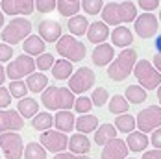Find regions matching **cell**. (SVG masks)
<instances>
[{
  "label": "cell",
  "instance_id": "55",
  "mask_svg": "<svg viewBox=\"0 0 161 159\" xmlns=\"http://www.w3.org/2000/svg\"><path fill=\"white\" fill-rule=\"evenodd\" d=\"M130 159H135V157H130Z\"/></svg>",
  "mask_w": 161,
  "mask_h": 159
},
{
  "label": "cell",
  "instance_id": "14",
  "mask_svg": "<svg viewBox=\"0 0 161 159\" xmlns=\"http://www.w3.org/2000/svg\"><path fill=\"white\" fill-rule=\"evenodd\" d=\"M24 126V118L19 115V111L13 109H2L0 111V133H8V131H17Z\"/></svg>",
  "mask_w": 161,
  "mask_h": 159
},
{
  "label": "cell",
  "instance_id": "26",
  "mask_svg": "<svg viewBox=\"0 0 161 159\" xmlns=\"http://www.w3.org/2000/svg\"><path fill=\"white\" fill-rule=\"evenodd\" d=\"M17 109H19V115H20L22 118H30V117H35V115H37V111H39V104H37L33 98L26 96V98L19 100Z\"/></svg>",
  "mask_w": 161,
  "mask_h": 159
},
{
  "label": "cell",
  "instance_id": "10",
  "mask_svg": "<svg viewBox=\"0 0 161 159\" xmlns=\"http://www.w3.org/2000/svg\"><path fill=\"white\" fill-rule=\"evenodd\" d=\"M33 70H35V61H33L30 56L22 54V56L15 58L11 63L8 65L6 74H8V78H9V80L17 81V80L24 78V76H30V74H33Z\"/></svg>",
  "mask_w": 161,
  "mask_h": 159
},
{
  "label": "cell",
  "instance_id": "31",
  "mask_svg": "<svg viewBox=\"0 0 161 159\" xmlns=\"http://www.w3.org/2000/svg\"><path fill=\"white\" fill-rule=\"evenodd\" d=\"M80 8L81 4L78 0H58V4H56V9L63 17H76Z\"/></svg>",
  "mask_w": 161,
  "mask_h": 159
},
{
  "label": "cell",
  "instance_id": "5",
  "mask_svg": "<svg viewBox=\"0 0 161 159\" xmlns=\"http://www.w3.org/2000/svg\"><path fill=\"white\" fill-rule=\"evenodd\" d=\"M32 35V22L28 20V19H24V17H17L13 20H9V24L2 30V41L6 43V45H17V43H20L22 39L26 41L28 37Z\"/></svg>",
  "mask_w": 161,
  "mask_h": 159
},
{
  "label": "cell",
  "instance_id": "16",
  "mask_svg": "<svg viewBox=\"0 0 161 159\" xmlns=\"http://www.w3.org/2000/svg\"><path fill=\"white\" fill-rule=\"evenodd\" d=\"M39 33H41V39L43 41H48V43H58L59 37H61V24L56 22V20H41L39 22Z\"/></svg>",
  "mask_w": 161,
  "mask_h": 159
},
{
  "label": "cell",
  "instance_id": "52",
  "mask_svg": "<svg viewBox=\"0 0 161 159\" xmlns=\"http://www.w3.org/2000/svg\"><path fill=\"white\" fill-rule=\"evenodd\" d=\"M2 26H4V13L0 11V28H2Z\"/></svg>",
  "mask_w": 161,
  "mask_h": 159
},
{
  "label": "cell",
  "instance_id": "45",
  "mask_svg": "<svg viewBox=\"0 0 161 159\" xmlns=\"http://www.w3.org/2000/svg\"><path fill=\"white\" fill-rule=\"evenodd\" d=\"M150 143L154 144V148H156V150H161V128H158L156 131H152Z\"/></svg>",
  "mask_w": 161,
  "mask_h": 159
},
{
  "label": "cell",
  "instance_id": "27",
  "mask_svg": "<svg viewBox=\"0 0 161 159\" xmlns=\"http://www.w3.org/2000/svg\"><path fill=\"white\" fill-rule=\"evenodd\" d=\"M26 87L32 93H41V91H45L48 87V78L45 74H41V72H33L26 80Z\"/></svg>",
  "mask_w": 161,
  "mask_h": 159
},
{
  "label": "cell",
  "instance_id": "46",
  "mask_svg": "<svg viewBox=\"0 0 161 159\" xmlns=\"http://www.w3.org/2000/svg\"><path fill=\"white\" fill-rule=\"evenodd\" d=\"M143 159H161V150H148L143 154Z\"/></svg>",
  "mask_w": 161,
  "mask_h": 159
},
{
  "label": "cell",
  "instance_id": "9",
  "mask_svg": "<svg viewBox=\"0 0 161 159\" xmlns=\"http://www.w3.org/2000/svg\"><path fill=\"white\" fill-rule=\"evenodd\" d=\"M0 150L6 154L8 159H20L24 152V144L22 137L15 131H8V133H0Z\"/></svg>",
  "mask_w": 161,
  "mask_h": 159
},
{
  "label": "cell",
  "instance_id": "34",
  "mask_svg": "<svg viewBox=\"0 0 161 159\" xmlns=\"http://www.w3.org/2000/svg\"><path fill=\"white\" fill-rule=\"evenodd\" d=\"M128 100L122 95H115L109 100V113H113V115H124V113H128Z\"/></svg>",
  "mask_w": 161,
  "mask_h": 159
},
{
  "label": "cell",
  "instance_id": "53",
  "mask_svg": "<svg viewBox=\"0 0 161 159\" xmlns=\"http://www.w3.org/2000/svg\"><path fill=\"white\" fill-rule=\"evenodd\" d=\"M74 159H89L87 156H74Z\"/></svg>",
  "mask_w": 161,
  "mask_h": 159
},
{
  "label": "cell",
  "instance_id": "36",
  "mask_svg": "<svg viewBox=\"0 0 161 159\" xmlns=\"http://www.w3.org/2000/svg\"><path fill=\"white\" fill-rule=\"evenodd\" d=\"M9 95L19 98V100H22V98H26L28 95V87H26V83L24 81H20V80H17V81H11L9 83Z\"/></svg>",
  "mask_w": 161,
  "mask_h": 159
},
{
  "label": "cell",
  "instance_id": "43",
  "mask_svg": "<svg viewBox=\"0 0 161 159\" xmlns=\"http://www.w3.org/2000/svg\"><path fill=\"white\" fill-rule=\"evenodd\" d=\"M11 58H13V48L9 47V45H6V43H2L0 45V63L9 61Z\"/></svg>",
  "mask_w": 161,
  "mask_h": 159
},
{
  "label": "cell",
  "instance_id": "11",
  "mask_svg": "<svg viewBox=\"0 0 161 159\" xmlns=\"http://www.w3.org/2000/svg\"><path fill=\"white\" fill-rule=\"evenodd\" d=\"M41 146L45 148V150H48L52 154H61L65 148L69 146V137L61 133V131H58V129H48V131H43L41 133Z\"/></svg>",
  "mask_w": 161,
  "mask_h": 159
},
{
  "label": "cell",
  "instance_id": "32",
  "mask_svg": "<svg viewBox=\"0 0 161 159\" xmlns=\"http://www.w3.org/2000/svg\"><path fill=\"white\" fill-rule=\"evenodd\" d=\"M124 98L128 100L130 104H143L146 100V91L141 87V85H128L126 91H124Z\"/></svg>",
  "mask_w": 161,
  "mask_h": 159
},
{
  "label": "cell",
  "instance_id": "8",
  "mask_svg": "<svg viewBox=\"0 0 161 159\" xmlns=\"http://www.w3.org/2000/svg\"><path fill=\"white\" fill-rule=\"evenodd\" d=\"M95 80H97L95 72L89 67H81L76 72H72V76L69 78V89L72 95H83L95 85Z\"/></svg>",
  "mask_w": 161,
  "mask_h": 159
},
{
  "label": "cell",
  "instance_id": "28",
  "mask_svg": "<svg viewBox=\"0 0 161 159\" xmlns=\"http://www.w3.org/2000/svg\"><path fill=\"white\" fill-rule=\"evenodd\" d=\"M72 70H74V67L67 59H58V61H54V67H52V74L56 80H69L72 76Z\"/></svg>",
  "mask_w": 161,
  "mask_h": 159
},
{
  "label": "cell",
  "instance_id": "12",
  "mask_svg": "<svg viewBox=\"0 0 161 159\" xmlns=\"http://www.w3.org/2000/svg\"><path fill=\"white\" fill-rule=\"evenodd\" d=\"M135 33L141 37V39H150L158 33V28H159V22H158V17H154L152 13H143L139 15L135 20Z\"/></svg>",
  "mask_w": 161,
  "mask_h": 159
},
{
  "label": "cell",
  "instance_id": "38",
  "mask_svg": "<svg viewBox=\"0 0 161 159\" xmlns=\"http://www.w3.org/2000/svg\"><path fill=\"white\" fill-rule=\"evenodd\" d=\"M80 4L83 8V11L89 13V15H97L98 11L104 9V2H100V0H83Z\"/></svg>",
  "mask_w": 161,
  "mask_h": 159
},
{
  "label": "cell",
  "instance_id": "54",
  "mask_svg": "<svg viewBox=\"0 0 161 159\" xmlns=\"http://www.w3.org/2000/svg\"><path fill=\"white\" fill-rule=\"evenodd\" d=\"M159 20H161V11H159Z\"/></svg>",
  "mask_w": 161,
  "mask_h": 159
},
{
  "label": "cell",
  "instance_id": "42",
  "mask_svg": "<svg viewBox=\"0 0 161 159\" xmlns=\"http://www.w3.org/2000/svg\"><path fill=\"white\" fill-rule=\"evenodd\" d=\"M135 6H139L141 9H145L146 13H150V11L158 9V6H159V0H139Z\"/></svg>",
  "mask_w": 161,
  "mask_h": 159
},
{
  "label": "cell",
  "instance_id": "24",
  "mask_svg": "<svg viewBox=\"0 0 161 159\" xmlns=\"http://www.w3.org/2000/svg\"><path fill=\"white\" fill-rule=\"evenodd\" d=\"M24 52H26V56H41V54H45V50H47V47H45V41L39 37V35H30L26 41H24V48H22Z\"/></svg>",
  "mask_w": 161,
  "mask_h": 159
},
{
  "label": "cell",
  "instance_id": "2",
  "mask_svg": "<svg viewBox=\"0 0 161 159\" xmlns=\"http://www.w3.org/2000/svg\"><path fill=\"white\" fill-rule=\"evenodd\" d=\"M74 95L70 93L69 87H47L41 95V104L47 109H58V111H69L74 107Z\"/></svg>",
  "mask_w": 161,
  "mask_h": 159
},
{
  "label": "cell",
  "instance_id": "25",
  "mask_svg": "<svg viewBox=\"0 0 161 159\" xmlns=\"http://www.w3.org/2000/svg\"><path fill=\"white\" fill-rule=\"evenodd\" d=\"M74 128L80 131V133H91V131H97L98 129V118L95 117V115H80L78 118H76V124H74Z\"/></svg>",
  "mask_w": 161,
  "mask_h": 159
},
{
  "label": "cell",
  "instance_id": "21",
  "mask_svg": "<svg viewBox=\"0 0 161 159\" xmlns=\"http://www.w3.org/2000/svg\"><path fill=\"white\" fill-rule=\"evenodd\" d=\"M74 124H76V118L70 111H58L56 117H54V126L58 131L61 133H69L74 129Z\"/></svg>",
  "mask_w": 161,
  "mask_h": 159
},
{
  "label": "cell",
  "instance_id": "49",
  "mask_svg": "<svg viewBox=\"0 0 161 159\" xmlns=\"http://www.w3.org/2000/svg\"><path fill=\"white\" fill-rule=\"evenodd\" d=\"M154 47H156V50H158V54L161 56V35H158V37H156V43H154Z\"/></svg>",
  "mask_w": 161,
  "mask_h": 159
},
{
  "label": "cell",
  "instance_id": "15",
  "mask_svg": "<svg viewBox=\"0 0 161 159\" xmlns=\"http://www.w3.org/2000/svg\"><path fill=\"white\" fill-rule=\"evenodd\" d=\"M102 159H126L128 156V146L122 139H113L102 148Z\"/></svg>",
  "mask_w": 161,
  "mask_h": 159
},
{
  "label": "cell",
  "instance_id": "35",
  "mask_svg": "<svg viewBox=\"0 0 161 159\" xmlns=\"http://www.w3.org/2000/svg\"><path fill=\"white\" fill-rule=\"evenodd\" d=\"M22 154L24 159H47V150L39 143H28Z\"/></svg>",
  "mask_w": 161,
  "mask_h": 159
},
{
  "label": "cell",
  "instance_id": "19",
  "mask_svg": "<svg viewBox=\"0 0 161 159\" xmlns=\"http://www.w3.org/2000/svg\"><path fill=\"white\" fill-rule=\"evenodd\" d=\"M113 45L115 47H120V48H128L131 43H133V33L128 26H117L113 28V33H109Z\"/></svg>",
  "mask_w": 161,
  "mask_h": 159
},
{
  "label": "cell",
  "instance_id": "6",
  "mask_svg": "<svg viewBox=\"0 0 161 159\" xmlns=\"http://www.w3.org/2000/svg\"><path fill=\"white\" fill-rule=\"evenodd\" d=\"M133 74L139 81V85L145 91H154L161 85V74L156 70V67L150 63L148 59H141L133 67Z\"/></svg>",
  "mask_w": 161,
  "mask_h": 159
},
{
  "label": "cell",
  "instance_id": "20",
  "mask_svg": "<svg viewBox=\"0 0 161 159\" xmlns=\"http://www.w3.org/2000/svg\"><path fill=\"white\" fill-rule=\"evenodd\" d=\"M69 150H70L74 156L89 154V150H91V141H89L83 133H74V135L69 139Z\"/></svg>",
  "mask_w": 161,
  "mask_h": 159
},
{
  "label": "cell",
  "instance_id": "44",
  "mask_svg": "<svg viewBox=\"0 0 161 159\" xmlns=\"http://www.w3.org/2000/svg\"><path fill=\"white\" fill-rule=\"evenodd\" d=\"M9 104H11V95H9V91L4 89V87H0V107H8Z\"/></svg>",
  "mask_w": 161,
  "mask_h": 159
},
{
  "label": "cell",
  "instance_id": "13",
  "mask_svg": "<svg viewBox=\"0 0 161 159\" xmlns=\"http://www.w3.org/2000/svg\"><path fill=\"white\" fill-rule=\"evenodd\" d=\"M2 6V13H8V15H30L35 6L30 0H2L0 2Z\"/></svg>",
  "mask_w": 161,
  "mask_h": 159
},
{
  "label": "cell",
  "instance_id": "30",
  "mask_svg": "<svg viewBox=\"0 0 161 159\" xmlns=\"http://www.w3.org/2000/svg\"><path fill=\"white\" fill-rule=\"evenodd\" d=\"M135 117H131L130 113H124V115H119L115 118V129L117 131H122V133H131L135 131Z\"/></svg>",
  "mask_w": 161,
  "mask_h": 159
},
{
  "label": "cell",
  "instance_id": "23",
  "mask_svg": "<svg viewBox=\"0 0 161 159\" xmlns=\"http://www.w3.org/2000/svg\"><path fill=\"white\" fill-rule=\"evenodd\" d=\"M113 139H117V129L113 124H102V126H98V129L95 131V143L98 146H106V144L113 141Z\"/></svg>",
  "mask_w": 161,
  "mask_h": 159
},
{
  "label": "cell",
  "instance_id": "3",
  "mask_svg": "<svg viewBox=\"0 0 161 159\" xmlns=\"http://www.w3.org/2000/svg\"><path fill=\"white\" fill-rule=\"evenodd\" d=\"M135 63H137V50L126 48L113 59L111 65H108V76L113 81H122L133 72Z\"/></svg>",
  "mask_w": 161,
  "mask_h": 159
},
{
  "label": "cell",
  "instance_id": "29",
  "mask_svg": "<svg viewBox=\"0 0 161 159\" xmlns=\"http://www.w3.org/2000/svg\"><path fill=\"white\" fill-rule=\"evenodd\" d=\"M67 24H69V32L72 33V37L74 35H83L89 30V20H87V17H83V15L70 17Z\"/></svg>",
  "mask_w": 161,
  "mask_h": 159
},
{
  "label": "cell",
  "instance_id": "47",
  "mask_svg": "<svg viewBox=\"0 0 161 159\" xmlns=\"http://www.w3.org/2000/svg\"><path fill=\"white\" fill-rule=\"evenodd\" d=\"M154 67H156V70L161 74V56H159V54H156V56H154Z\"/></svg>",
  "mask_w": 161,
  "mask_h": 159
},
{
  "label": "cell",
  "instance_id": "33",
  "mask_svg": "<svg viewBox=\"0 0 161 159\" xmlns=\"http://www.w3.org/2000/svg\"><path fill=\"white\" fill-rule=\"evenodd\" d=\"M32 126H33V129H37V131H48L50 128L54 126V117H52L50 113H39V115L33 117Z\"/></svg>",
  "mask_w": 161,
  "mask_h": 159
},
{
  "label": "cell",
  "instance_id": "1",
  "mask_svg": "<svg viewBox=\"0 0 161 159\" xmlns=\"http://www.w3.org/2000/svg\"><path fill=\"white\" fill-rule=\"evenodd\" d=\"M137 19L135 2H108L102 9V22L108 26H122L124 22H131Z\"/></svg>",
  "mask_w": 161,
  "mask_h": 159
},
{
  "label": "cell",
  "instance_id": "17",
  "mask_svg": "<svg viewBox=\"0 0 161 159\" xmlns=\"http://www.w3.org/2000/svg\"><path fill=\"white\" fill-rule=\"evenodd\" d=\"M109 37V28L108 24H104L102 20H97L93 24H89V30H87V39L93 43V45H104L106 39Z\"/></svg>",
  "mask_w": 161,
  "mask_h": 159
},
{
  "label": "cell",
  "instance_id": "51",
  "mask_svg": "<svg viewBox=\"0 0 161 159\" xmlns=\"http://www.w3.org/2000/svg\"><path fill=\"white\" fill-rule=\"evenodd\" d=\"M158 100H159V107H161V85L158 87Z\"/></svg>",
  "mask_w": 161,
  "mask_h": 159
},
{
  "label": "cell",
  "instance_id": "48",
  "mask_svg": "<svg viewBox=\"0 0 161 159\" xmlns=\"http://www.w3.org/2000/svg\"><path fill=\"white\" fill-rule=\"evenodd\" d=\"M54 159H74V154H63L61 152V154H56Z\"/></svg>",
  "mask_w": 161,
  "mask_h": 159
},
{
  "label": "cell",
  "instance_id": "37",
  "mask_svg": "<svg viewBox=\"0 0 161 159\" xmlns=\"http://www.w3.org/2000/svg\"><path fill=\"white\" fill-rule=\"evenodd\" d=\"M109 100V93H108V89L106 87H97L95 91H93V96H91V102L95 104V106H104L106 102Z\"/></svg>",
  "mask_w": 161,
  "mask_h": 159
},
{
  "label": "cell",
  "instance_id": "18",
  "mask_svg": "<svg viewBox=\"0 0 161 159\" xmlns=\"http://www.w3.org/2000/svg\"><path fill=\"white\" fill-rule=\"evenodd\" d=\"M113 54H115L113 45L104 43V45H98V47L93 50L91 59H93V63L97 65V67H106V65H109L113 61Z\"/></svg>",
  "mask_w": 161,
  "mask_h": 159
},
{
  "label": "cell",
  "instance_id": "39",
  "mask_svg": "<svg viewBox=\"0 0 161 159\" xmlns=\"http://www.w3.org/2000/svg\"><path fill=\"white\" fill-rule=\"evenodd\" d=\"M91 107H93V102L87 96H80V98L74 100V109L80 113V115H87V113L91 111Z\"/></svg>",
  "mask_w": 161,
  "mask_h": 159
},
{
  "label": "cell",
  "instance_id": "41",
  "mask_svg": "<svg viewBox=\"0 0 161 159\" xmlns=\"http://www.w3.org/2000/svg\"><path fill=\"white\" fill-rule=\"evenodd\" d=\"M56 4H58L56 0H37V2H33L35 9H37L39 13H50V11H54Z\"/></svg>",
  "mask_w": 161,
  "mask_h": 159
},
{
  "label": "cell",
  "instance_id": "50",
  "mask_svg": "<svg viewBox=\"0 0 161 159\" xmlns=\"http://www.w3.org/2000/svg\"><path fill=\"white\" fill-rule=\"evenodd\" d=\"M6 81V69L0 65V87H2V83Z\"/></svg>",
  "mask_w": 161,
  "mask_h": 159
},
{
  "label": "cell",
  "instance_id": "56",
  "mask_svg": "<svg viewBox=\"0 0 161 159\" xmlns=\"http://www.w3.org/2000/svg\"><path fill=\"white\" fill-rule=\"evenodd\" d=\"M159 4H161V2H159Z\"/></svg>",
  "mask_w": 161,
  "mask_h": 159
},
{
  "label": "cell",
  "instance_id": "40",
  "mask_svg": "<svg viewBox=\"0 0 161 159\" xmlns=\"http://www.w3.org/2000/svg\"><path fill=\"white\" fill-rule=\"evenodd\" d=\"M35 67L39 69V70H48L54 67V56L48 54V52H45V54H41L37 59H35Z\"/></svg>",
  "mask_w": 161,
  "mask_h": 159
},
{
  "label": "cell",
  "instance_id": "22",
  "mask_svg": "<svg viewBox=\"0 0 161 159\" xmlns=\"http://www.w3.org/2000/svg\"><path fill=\"white\" fill-rule=\"evenodd\" d=\"M124 143L128 146V150H131V152H143L150 144V139L141 131H131V133H128V139Z\"/></svg>",
  "mask_w": 161,
  "mask_h": 159
},
{
  "label": "cell",
  "instance_id": "4",
  "mask_svg": "<svg viewBox=\"0 0 161 159\" xmlns=\"http://www.w3.org/2000/svg\"><path fill=\"white\" fill-rule=\"evenodd\" d=\"M56 50H58V54L67 59V61H70V63H80L85 59V54H87V48L85 45L78 41L76 37H72V35H61L59 37V41L56 43Z\"/></svg>",
  "mask_w": 161,
  "mask_h": 159
},
{
  "label": "cell",
  "instance_id": "7",
  "mask_svg": "<svg viewBox=\"0 0 161 159\" xmlns=\"http://www.w3.org/2000/svg\"><path fill=\"white\" fill-rule=\"evenodd\" d=\"M135 124L141 133H150L161 128V107L159 106H148L146 109H141L135 117Z\"/></svg>",
  "mask_w": 161,
  "mask_h": 159
}]
</instances>
